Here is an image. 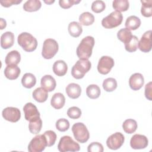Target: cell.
Listing matches in <instances>:
<instances>
[{"label":"cell","mask_w":152,"mask_h":152,"mask_svg":"<svg viewBox=\"0 0 152 152\" xmlns=\"http://www.w3.org/2000/svg\"><path fill=\"white\" fill-rule=\"evenodd\" d=\"M94 45L93 37L88 36L83 38L77 48V55L80 59H88L91 54Z\"/></svg>","instance_id":"cell-1"},{"label":"cell","mask_w":152,"mask_h":152,"mask_svg":"<svg viewBox=\"0 0 152 152\" xmlns=\"http://www.w3.org/2000/svg\"><path fill=\"white\" fill-rule=\"evenodd\" d=\"M18 44L27 52L34 51L37 46V39L30 33L23 32L20 33L17 38Z\"/></svg>","instance_id":"cell-2"},{"label":"cell","mask_w":152,"mask_h":152,"mask_svg":"<svg viewBox=\"0 0 152 152\" xmlns=\"http://www.w3.org/2000/svg\"><path fill=\"white\" fill-rule=\"evenodd\" d=\"M91 67V64L88 59H80L72 66L71 75L75 79H81L84 77Z\"/></svg>","instance_id":"cell-3"},{"label":"cell","mask_w":152,"mask_h":152,"mask_svg":"<svg viewBox=\"0 0 152 152\" xmlns=\"http://www.w3.org/2000/svg\"><path fill=\"white\" fill-rule=\"evenodd\" d=\"M123 20L121 12L114 11L102 20V25L105 28H113L119 26Z\"/></svg>","instance_id":"cell-4"},{"label":"cell","mask_w":152,"mask_h":152,"mask_svg":"<svg viewBox=\"0 0 152 152\" xmlns=\"http://www.w3.org/2000/svg\"><path fill=\"white\" fill-rule=\"evenodd\" d=\"M58 49V43L55 39H47L43 44L42 55L45 59H50L56 54Z\"/></svg>","instance_id":"cell-5"},{"label":"cell","mask_w":152,"mask_h":152,"mask_svg":"<svg viewBox=\"0 0 152 152\" xmlns=\"http://www.w3.org/2000/svg\"><path fill=\"white\" fill-rule=\"evenodd\" d=\"M72 131L74 138L79 142L84 143L89 139V132L86 126L82 122L74 124L72 126Z\"/></svg>","instance_id":"cell-6"},{"label":"cell","mask_w":152,"mask_h":152,"mask_svg":"<svg viewBox=\"0 0 152 152\" xmlns=\"http://www.w3.org/2000/svg\"><path fill=\"white\" fill-rule=\"evenodd\" d=\"M58 150L61 152L78 151L80 150V145L68 135L61 138L58 145Z\"/></svg>","instance_id":"cell-7"},{"label":"cell","mask_w":152,"mask_h":152,"mask_svg":"<svg viewBox=\"0 0 152 152\" xmlns=\"http://www.w3.org/2000/svg\"><path fill=\"white\" fill-rule=\"evenodd\" d=\"M47 146V142L43 134L35 136L28 145V151L30 152H41Z\"/></svg>","instance_id":"cell-8"},{"label":"cell","mask_w":152,"mask_h":152,"mask_svg":"<svg viewBox=\"0 0 152 152\" xmlns=\"http://www.w3.org/2000/svg\"><path fill=\"white\" fill-rule=\"evenodd\" d=\"M125 137L124 135L119 132H115L109 136L106 140L107 147L111 150H116L119 148L124 144Z\"/></svg>","instance_id":"cell-9"},{"label":"cell","mask_w":152,"mask_h":152,"mask_svg":"<svg viewBox=\"0 0 152 152\" xmlns=\"http://www.w3.org/2000/svg\"><path fill=\"white\" fill-rule=\"evenodd\" d=\"M115 62L113 58L108 56H102L97 65V71L101 74H107L114 66Z\"/></svg>","instance_id":"cell-10"},{"label":"cell","mask_w":152,"mask_h":152,"mask_svg":"<svg viewBox=\"0 0 152 152\" xmlns=\"http://www.w3.org/2000/svg\"><path fill=\"white\" fill-rule=\"evenodd\" d=\"M24 117L29 122L37 119L40 118V112L38 111L37 107L31 102L27 103L23 107Z\"/></svg>","instance_id":"cell-11"},{"label":"cell","mask_w":152,"mask_h":152,"mask_svg":"<svg viewBox=\"0 0 152 152\" xmlns=\"http://www.w3.org/2000/svg\"><path fill=\"white\" fill-rule=\"evenodd\" d=\"M2 115L3 118L8 121L17 122L21 118V112L17 107H7L2 110Z\"/></svg>","instance_id":"cell-12"},{"label":"cell","mask_w":152,"mask_h":152,"mask_svg":"<svg viewBox=\"0 0 152 152\" xmlns=\"http://www.w3.org/2000/svg\"><path fill=\"white\" fill-rule=\"evenodd\" d=\"M148 144V140L144 135L135 134L131 137L130 140L131 148L135 150L145 148L147 147Z\"/></svg>","instance_id":"cell-13"},{"label":"cell","mask_w":152,"mask_h":152,"mask_svg":"<svg viewBox=\"0 0 152 152\" xmlns=\"http://www.w3.org/2000/svg\"><path fill=\"white\" fill-rule=\"evenodd\" d=\"M151 30H148L145 31L142 37L140 42H138V48L145 53L149 52L151 49Z\"/></svg>","instance_id":"cell-14"},{"label":"cell","mask_w":152,"mask_h":152,"mask_svg":"<svg viewBox=\"0 0 152 152\" xmlns=\"http://www.w3.org/2000/svg\"><path fill=\"white\" fill-rule=\"evenodd\" d=\"M144 84V78L143 75L140 73L133 74L129 79V85L130 88L137 91L140 90Z\"/></svg>","instance_id":"cell-15"},{"label":"cell","mask_w":152,"mask_h":152,"mask_svg":"<svg viewBox=\"0 0 152 152\" xmlns=\"http://www.w3.org/2000/svg\"><path fill=\"white\" fill-rule=\"evenodd\" d=\"M14 43V34L11 31L4 33L1 37V46L4 49H7L13 46Z\"/></svg>","instance_id":"cell-16"},{"label":"cell","mask_w":152,"mask_h":152,"mask_svg":"<svg viewBox=\"0 0 152 152\" xmlns=\"http://www.w3.org/2000/svg\"><path fill=\"white\" fill-rule=\"evenodd\" d=\"M41 86L48 91H52L55 90L56 83L55 78L50 75H45L43 76L40 80Z\"/></svg>","instance_id":"cell-17"},{"label":"cell","mask_w":152,"mask_h":152,"mask_svg":"<svg viewBox=\"0 0 152 152\" xmlns=\"http://www.w3.org/2000/svg\"><path fill=\"white\" fill-rule=\"evenodd\" d=\"M21 72V70L18 66L15 65H9L6 66L4 69V75L5 77L10 80L17 79Z\"/></svg>","instance_id":"cell-18"},{"label":"cell","mask_w":152,"mask_h":152,"mask_svg":"<svg viewBox=\"0 0 152 152\" xmlns=\"http://www.w3.org/2000/svg\"><path fill=\"white\" fill-rule=\"evenodd\" d=\"M65 91L69 97L75 99L79 97L81 95V88L78 84L70 83L66 87Z\"/></svg>","instance_id":"cell-19"},{"label":"cell","mask_w":152,"mask_h":152,"mask_svg":"<svg viewBox=\"0 0 152 152\" xmlns=\"http://www.w3.org/2000/svg\"><path fill=\"white\" fill-rule=\"evenodd\" d=\"M68 66L64 61H56L53 65V71L57 76L62 77L65 75L66 74Z\"/></svg>","instance_id":"cell-20"},{"label":"cell","mask_w":152,"mask_h":152,"mask_svg":"<svg viewBox=\"0 0 152 152\" xmlns=\"http://www.w3.org/2000/svg\"><path fill=\"white\" fill-rule=\"evenodd\" d=\"M65 103V96L61 93H55L50 100V104L55 109H61L64 106Z\"/></svg>","instance_id":"cell-21"},{"label":"cell","mask_w":152,"mask_h":152,"mask_svg":"<svg viewBox=\"0 0 152 152\" xmlns=\"http://www.w3.org/2000/svg\"><path fill=\"white\" fill-rule=\"evenodd\" d=\"M21 60L20 53L15 50H11L6 56L5 62L7 65H15L18 64Z\"/></svg>","instance_id":"cell-22"},{"label":"cell","mask_w":152,"mask_h":152,"mask_svg":"<svg viewBox=\"0 0 152 152\" xmlns=\"http://www.w3.org/2000/svg\"><path fill=\"white\" fill-rule=\"evenodd\" d=\"M48 91L42 87H38L33 91L32 96L33 99L36 102L39 103H43L46 101L48 97Z\"/></svg>","instance_id":"cell-23"},{"label":"cell","mask_w":152,"mask_h":152,"mask_svg":"<svg viewBox=\"0 0 152 152\" xmlns=\"http://www.w3.org/2000/svg\"><path fill=\"white\" fill-rule=\"evenodd\" d=\"M68 30L69 34L74 37H79L83 32L81 24L77 21L71 22L68 25Z\"/></svg>","instance_id":"cell-24"},{"label":"cell","mask_w":152,"mask_h":152,"mask_svg":"<svg viewBox=\"0 0 152 152\" xmlns=\"http://www.w3.org/2000/svg\"><path fill=\"white\" fill-rule=\"evenodd\" d=\"M125 25L126 28L129 30H135L140 26L141 20L135 15H131L126 18Z\"/></svg>","instance_id":"cell-25"},{"label":"cell","mask_w":152,"mask_h":152,"mask_svg":"<svg viewBox=\"0 0 152 152\" xmlns=\"http://www.w3.org/2000/svg\"><path fill=\"white\" fill-rule=\"evenodd\" d=\"M36 78L31 73H26L21 78V84L23 87L27 88H31L35 86Z\"/></svg>","instance_id":"cell-26"},{"label":"cell","mask_w":152,"mask_h":152,"mask_svg":"<svg viewBox=\"0 0 152 152\" xmlns=\"http://www.w3.org/2000/svg\"><path fill=\"white\" fill-rule=\"evenodd\" d=\"M42 6V3L39 0H28L23 5V10L27 12H34L38 11Z\"/></svg>","instance_id":"cell-27"},{"label":"cell","mask_w":152,"mask_h":152,"mask_svg":"<svg viewBox=\"0 0 152 152\" xmlns=\"http://www.w3.org/2000/svg\"><path fill=\"white\" fill-rule=\"evenodd\" d=\"M122 128L126 133L132 134L137 130V123L134 119H128L123 122Z\"/></svg>","instance_id":"cell-28"},{"label":"cell","mask_w":152,"mask_h":152,"mask_svg":"<svg viewBox=\"0 0 152 152\" xmlns=\"http://www.w3.org/2000/svg\"><path fill=\"white\" fill-rule=\"evenodd\" d=\"M142 6L141 13L145 17H150L152 15V1L151 0L141 1Z\"/></svg>","instance_id":"cell-29"},{"label":"cell","mask_w":152,"mask_h":152,"mask_svg":"<svg viewBox=\"0 0 152 152\" xmlns=\"http://www.w3.org/2000/svg\"><path fill=\"white\" fill-rule=\"evenodd\" d=\"M100 87L96 84H90L86 88V94L91 99L98 98L100 95Z\"/></svg>","instance_id":"cell-30"},{"label":"cell","mask_w":152,"mask_h":152,"mask_svg":"<svg viewBox=\"0 0 152 152\" xmlns=\"http://www.w3.org/2000/svg\"><path fill=\"white\" fill-rule=\"evenodd\" d=\"M79 21L82 25L90 26L94 23V17L89 12H84L80 15Z\"/></svg>","instance_id":"cell-31"},{"label":"cell","mask_w":152,"mask_h":152,"mask_svg":"<svg viewBox=\"0 0 152 152\" xmlns=\"http://www.w3.org/2000/svg\"><path fill=\"white\" fill-rule=\"evenodd\" d=\"M132 33L131 30L126 28H121L117 33V37L119 40L124 44L126 43L132 37Z\"/></svg>","instance_id":"cell-32"},{"label":"cell","mask_w":152,"mask_h":152,"mask_svg":"<svg viewBox=\"0 0 152 152\" xmlns=\"http://www.w3.org/2000/svg\"><path fill=\"white\" fill-rule=\"evenodd\" d=\"M102 86L106 91L112 92L117 88V81L114 78H107L103 81Z\"/></svg>","instance_id":"cell-33"},{"label":"cell","mask_w":152,"mask_h":152,"mask_svg":"<svg viewBox=\"0 0 152 152\" xmlns=\"http://www.w3.org/2000/svg\"><path fill=\"white\" fill-rule=\"evenodd\" d=\"M129 4L127 0H115L112 2L113 8L119 12L126 11L128 10Z\"/></svg>","instance_id":"cell-34"},{"label":"cell","mask_w":152,"mask_h":152,"mask_svg":"<svg viewBox=\"0 0 152 152\" xmlns=\"http://www.w3.org/2000/svg\"><path fill=\"white\" fill-rule=\"evenodd\" d=\"M42 127V121L40 118L33 121L29 122L28 128L30 132L33 134H37L40 132Z\"/></svg>","instance_id":"cell-35"},{"label":"cell","mask_w":152,"mask_h":152,"mask_svg":"<svg viewBox=\"0 0 152 152\" xmlns=\"http://www.w3.org/2000/svg\"><path fill=\"white\" fill-rule=\"evenodd\" d=\"M138 39L136 36L132 35L131 39L125 45V49L128 52H134L138 49Z\"/></svg>","instance_id":"cell-36"},{"label":"cell","mask_w":152,"mask_h":152,"mask_svg":"<svg viewBox=\"0 0 152 152\" xmlns=\"http://www.w3.org/2000/svg\"><path fill=\"white\" fill-rule=\"evenodd\" d=\"M43 135L45 137L46 140L47 146L51 147L53 145L57 138L56 133L52 130H48L45 131Z\"/></svg>","instance_id":"cell-37"},{"label":"cell","mask_w":152,"mask_h":152,"mask_svg":"<svg viewBox=\"0 0 152 152\" xmlns=\"http://www.w3.org/2000/svg\"><path fill=\"white\" fill-rule=\"evenodd\" d=\"M56 128L58 131L61 132H65L69 129V122L66 119H59L56 122Z\"/></svg>","instance_id":"cell-38"},{"label":"cell","mask_w":152,"mask_h":152,"mask_svg":"<svg viewBox=\"0 0 152 152\" xmlns=\"http://www.w3.org/2000/svg\"><path fill=\"white\" fill-rule=\"evenodd\" d=\"M106 8L105 3L103 1H95L91 4V10L96 13H100L104 10Z\"/></svg>","instance_id":"cell-39"},{"label":"cell","mask_w":152,"mask_h":152,"mask_svg":"<svg viewBox=\"0 0 152 152\" xmlns=\"http://www.w3.org/2000/svg\"><path fill=\"white\" fill-rule=\"evenodd\" d=\"M67 115L71 119H78L81 115V110L80 108L76 106L69 107L67 110Z\"/></svg>","instance_id":"cell-40"},{"label":"cell","mask_w":152,"mask_h":152,"mask_svg":"<svg viewBox=\"0 0 152 152\" xmlns=\"http://www.w3.org/2000/svg\"><path fill=\"white\" fill-rule=\"evenodd\" d=\"M104 150L102 144L98 142H93L87 147L88 152H103Z\"/></svg>","instance_id":"cell-41"},{"label":"cell","mask_w":152,"mask_h":152,"mask_svg":"<svg viewBox=\"0 0 152 152\" xmlns=\"http://www.w3.org/2000/svg\"><path fill=\"white\" fill-rule=\"evenodd\" d=\"M80 2V1L77 0H59V4L60 7L64 9H68L74 4Z\"/></svg>","instance_id":"cell-42"},{"label":"cell","mask_w":152,"mask_h":152,"mask_svg":"<svg viewBox=\"0 0 152 152\" xmlns=\"http://www.w3.org/2000/svg\"><path fill=\"white\" fill-rule=\"evenodd\" d=\"M152 83H148L145 86V96L150 101L152 100Z\"/></svg>","instance_id":"cell-43"},{"label":"cell","mask_w":152,"mask_h":152,"mask_svg":"<svg viewBox=\"0 0 152 152\" xmlns=\"http://www.w3.org/2000/svg\"><path fill=\"white\" fill-rule=\"evenodd\" d=\"M22 2L21 0L18 1V0H4V1H1V4L2 6L4 7H9L12 5H17Z\"/></svg>","instance_id":"cell-44"},{"label":"cell","mask_w":152,"mask_h":152,"mask_svg":"<svg viewBox=\"0 0 152 152\" xmlns=\"http://www.w3.org/2000/svg\"><path fill=\"white\" fill-rule=\"evenodd\" d=\"M7 26V22L5 20H4L2 18H1V29L2 30L4 28H5Z\"/></svg>","instance_id":"cell-45"},{"label":"cell","mask_w":152,"mask_h":152,"mask_svg":"<svg viewBox=\"0 0 152 152\" xmlns=\"http://www.w3.org/2000/svg\"><path fill=\"white\" fill-rule=\"evenodd\" d=\"M44 2H45L46 4L50 5V4H52V3H53V2H55V1H44Z\"/></svg>","instance_id":"cell-46"}]
</instances>
